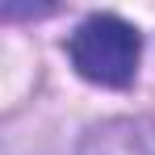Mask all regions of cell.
I'll return each instance as SVG.
<instances>
[{
    "label": "cell",
    "mask_w": 155,
    "mask_h": 155,
    "mask_svg": "<svg viewBox=\"0 0 155 155\" xmlns=\"http://www.w3.org/2000/svg\"><path fill=\"white\" fill-rule=\"evenodd\" d=\"M80 155H155V122L109 117L80 138Z\"/></svg>",
    "instance_id": "obj_2"
},
{
    "label": "cell",
    "mask_w": 155,
    "mask_h": 155,
    "mask_svg": "<svg viewBox=\"0 0 155 155\" xmlns=\"http://www.w3.org/2000/svg\"><path fill=\"white\" fill-rule=\"evenodd\" d=\"M138 54H143L138 29L113 13H92L67 38L71 67L88 84H101V88H126L138 71Z\"/></svg>",
    "instance_id": "obj_1"
}]
</instances>
